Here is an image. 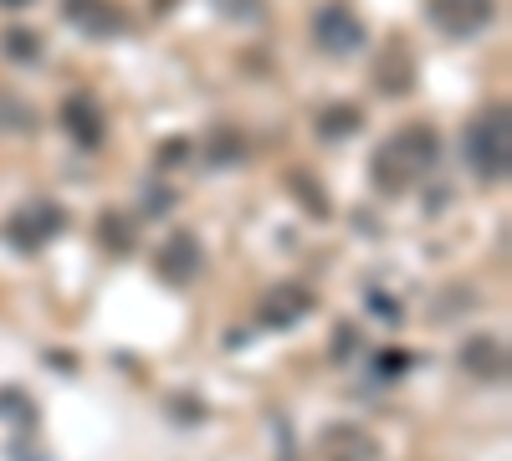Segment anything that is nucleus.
I'll return each mask as SVG.
<instances>
[{
    "label": "nucleus",
    "mask_w": 512,
    "mask_h": 461,
    "mask_svg": "<svg viewBox=\"0 0 512 461\" xmlns=\"http://www.w3.org/2000/svg\"><path fill=\"white\" fill-rule=\"evenodd\" d=\"M62 118H67L72 139H82V144H98L103 139V118H98V103L93 98H67Z\"/></svg>",
    "instance_id": "obj_12"
},
{
    "label": "nucleus",
    "mask_w": 512,
    "mask_h": 461,
    "mask_svg": "<svg viewBox=\"0 0 512 461\" xmlns=\"http://www.w3.org/2000/svg\"><path fill=\"white\" fill-rule=\"evenodd\" d=\"M425 11H431L436 31L466 41V36H477V31L492 21V0H431Z\"/></svg>",
    "instance_id": "obj_5"
},
{
    "label": "nucleus",
    "mask_w": 512,
    "mask_h": 461,
    "mask_svg": "<svg viewBox=\"0 0 512 461\" xmlns=\"http://www.w3.org/2000/svg\"><path fill=\"white\" fill-rule=\"evenodd\" d=\"M461 364L472 369V374H482V380H502L507 354H502V344H497V339H487V333H482V339H472V344L461 349Z\"/></svg>",
    "instance_id": "obj_11"
},
{
    "label": "nucleus",
    "mask_w": 512,
    "mask_h": 461,
    "mask_svg": "<svg viewBox=\"0 0 512 461\" xmlns=\"http://www.w3.org/2000/svg\"><path fill=\"white\" fill-rule=\"evenodd\" d=\"M195 267H200V251H195V236H175L164 251H159V272L169 277V282H190L195 277Z\"/></svg>",
    "instance_id": "obj_10"
},
{
    "label": "nucleus",
    "mask_w": 512,
    "mask_h": 461,
    "mask_svg": "<svg viewBox=\"0 0 512 461\" xmlns=\"http://www.w3.org/2000/svg\"><path fill=\"white\" fill-rule=\"evenodd\" d=\"M6 52H11V57H21V62H31V57H41V41H36L31 31H21V26H16V31H6Z\"/></svg>",
    "instance_id": "obj_15"
},
{
    "label": "nucleus",
    "mask_w": 512,
    "mask_h": 461,
    "mask_svg": "<svg viewBox=\"0 0 512 461\" xmlns=\"http://www.w3.org/2000/svg\"><path fill=\"white\" fill-rule=\"evenodd\" d=\"M0 6H31V0H0Z\"/></svg>",
    "instance_id": "obj_16"
},
{
    "label": "nucleus",
    "mask_w": 512,
    "mask_h": 461,
    "mask_svg": "<svg viewBox=\"0 0 512 461\" xmlns=\"http://www.w3.org/2000/svg\"><path fill=\"white\" fill-rule=\"evenodd\" d=\"M507 154H512L507 108H492V113L472 118V129H466V164H472L482 180H502L507 175Z\"/></svg>",
    "instance_id": "obj_2"
},
{
    "label": "nucleus",
    "mask_w": 512,
    "mask_h": 461,
    "mask_svg": "<svg viewBox=\"0 0 512 461\" xmlns=\"http://www.w3.org/2000/svg\"><path fill=\"white\" fill-rule=\"evenodd\" d=\"M313 308V292L308 287H277V292H267V298H262V323L267 328H287V323H297V318H303Z\"/></svg>",
    "instance_id": "obj_7"
},
{
    "label": "nucleus",
    "mask_w": 512,
    "mask_h": 461,
    "mask_svg": "<svg viewBox=\"0 0 512 461\" xmlns=\"http://www.w3.org/2000/svg\"><path fill=\"white\" fill-rule=\"evenodd\" d=\"M62 221H67V216H62V205H52V200H31L26 211L11 216L6 231H11L16 246H41V241H52V236L62 231Z\"/></svg>",
    "instance_id": "obj_6"
},
{
    "label": "nucleus",
    "mask_w": 512,
    "mask_h": 461,
    "mask_svg": "<svg viewBox=\"0 0 512 461\" xmlns=\"http://www.w3.org/2000/svg\"><path fill=\"white\" fill-rule=\"evenodd\" d=\"M210 149H216V164H236L246 159V144L231 134V129H216V139H210Z\"/></svg>",
    "instance_id": "obj_14"
},
{
    "label": "nucleus",
    "mask_w": 512,
    "mask_h": 461,
    "mask_svg": "<svg viewBox=\"0 0 512 461\" xmlns=\"http://www.w3.org/2000/svg\"><path fill=\"white\" fill-rule=\"evenodd\" d=\"M318 129H323V139H344V134L359 129V113H354V108H333V113H323Z\"/></svg>",
    "instance_id": "obj_13"
},
{
    "label": "nucleus",
    "mask_w": 512,
    "mask_h": 461,
    "mask_svg": "<svg viewBox=\"0 0 512 461\" xmlns=\"http://www.w3.org/2000/svg\"><path fill=\"white\" fill-rule=\"evenodd\" d=\"M410 82H415V57H410L405 41H390L384 57H379V88L384 93H405Z\"/></svg>",
    "instance_id": "obj_9"
},
{
    "label": "nucleus",
    "mask_w": 512,
    "mask_h": 461,
    "mask_svg": "<svg viewBox=\"0 0 512 461\" xmlns=\"http://www.w3.org/2000/svg\"><path fill=\"white\" fill-rule=\"evenodd\" d=\"M323 461H374V436L359 426H328L323 431Z\"/></svg>",
    "instance_id": "obj_8"
},
{
    "label": "nucleus",
    "mask_w": 512,
    "mask_h": 461,
    "mask_svg": "<svg viewBox=\"0 0 512 461\" xmlns=\"http://www.w3.org/2000/svg\"><path fill=\"white\" fill-rule=\"evenodd\" d=\"M62 16H67L82 36H98V41L128 36V16L113 6V0H62Z\"/></svg>",
    "instance_id": "obj_4"
},
{
    "label": "nucleus",
    "mask_w": 512,
    "mask_h": 461,
    "mask_svg": "<svg viewBox=\"0 0 512 461\" xmlns=\"http://www.w3.org/2000/svg\"><path fill=\"white\" fill-rule=\"evenodd\" d=\"M313 36H318V47L328 52V57H354L359 47H364V21L349 11V6H323L318 16H313Z\"/></svg>",
    "instance_id": "obj_3"
},
{
    "label": "nucleus",
    "mask_w": 512,
    "mask_h": 461,
    "mask_svg": "<svg viewBox=\"0 0 512 461\" xmlns=\"http://www.w3.org/2000/svg\"><path fill=\"white\" fill-rule=\"evenodd\" d=\"M436 159H441L436 129H425V123H415V129H400L390 144L374 154V185H379V190H410Z\"/></svg>",
    "instance_id": "obj_1"
}]
</instances>
